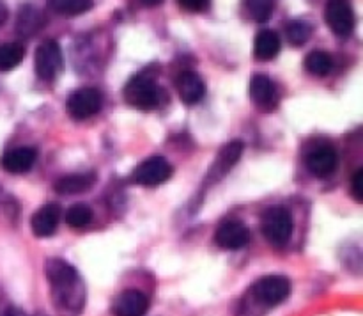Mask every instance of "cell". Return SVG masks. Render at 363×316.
Here are the masks:
<instances>
[{"label": "cell", "instance_id": "obj_20", "mask_svg": "<svg viewBox=\"0 0 363 316\" xmlns=\"http://www.w3.org/2000/svg\"><path fill=\"white\" fill-rule=\"evenodd\" d=\"M333 59L328 52L325 50H312L307 57H305V70L314 77H326L332 71Z\"/></svg>", "mask_w": 363, "mask_h": 316}, {"label": "cell", "instance_id": "obj_13", "mask_svg": "<svg viewBox=\"0 0 363 316\" xmlns=\"http://www.w3.org/2000/svg\"><path fill=\"white\" fill-rule=\"evenodd\" d=\"M149 309L147 295L140 290H124L113 300V316H144Z\"/></svg>", "mask_w": 363, "mask_h": 316}, {"label": "cell", "instance_id": "obj_16", "mask_svg": "<svg viewBox=\"0 0 363 316\" xmlns=\"http://www.w3.org/2000/svg\"><path fill=\"white\" fill-rule=\"evenodd\" d=\"M60 220V208L57 205H45L34 212L30 219L32 233L38 238H48L55 233Z\"/></svg>", "mask_w": 363, "mask_h": 316}, {"label": "cell", "instance_id": "obj_28", "mask_svg": "<svg viewBox=\"0 0 363 316\" xmlns=\"http://www.w3.org/2000/svg\"><path fill=\"white\" fill-rule=\"evenodd\" d=\"M16 309L13 307V304L9 302L7 295L4 293V290L0 288V316H13Z\"/></svg>", "mask_w": 363, "mask_h": 316}, {"label": "cell", "instance_id": "obj_23", "mask_svg": "<svg viewBox=\"0 0 363 316\" xmlns=\"http://www.w3.org/2000/svg\"><path fill=\"white\" fill-rule=\"evenodd\" d=\"M312 31H314V28H312V25L307 23V21H301V20L289 21V25L286 27L287 41H289L293 46H303L305 43L311 39Z\"/></svg>", "mask_w": 363, "mask_h": 316}, {"label": "cell", "instance_id": "obj_14", "mask_svg": "<svg viewBox=\"0 0 363 316\" xmlns=\"http://www.w3.org/2000/svg\"><path fill=\"white\" fill-rule=\"evenodd\" d=\"M38 158V151L30 146H20V148H13L6 151L0 160V165L6 173L11 174H23L32 169Z\"/></svg>", "mask_w": 363, "mask_h": 316}, {"label": "cell", "instance_id": "obj_5", "mask_svg": "<svg viewBox=\"0 0 363 316\" xmlns=\"http://www.w3.org/2000/svg\"><path fill=\"white\" fill-rule=\"evenodd\" d=\"M305 167L311 170L314 176L326 178L335 173L339 165V155L333 148L332 142L323 141V138H314L307 144L303 151Z\"/></svg>", "mask_w": 363, "mask_h": 316}, {"label": "cell", "instance_id": "obj_10", "mask_svg": "<svg viewBox=\"0 0 363 316\" xmlns=\"http://www.w3.org/2000/svg\"><path fill=\"white\" fill-rule=\"evenodd\" d=\"M248 96H250L252 102L255 103L259 110L262 112H273V110L279 107V91H277V85L268 75L257 73L250 78V84H248Z\"/></svg>", "mask_w": 363, "mask_h": 316}, {"label": "cell", "instance_id": "obj_12", "mask_svg": "<svg viewBox=\"0 0 363 316\" xmlns=\"http://www.w3.org/2000/svg\"><path fill=\"white\" fill-rule=\"evenodd\" d=\"M215 241L227 251H238L250 241V231L241 220H225L216 227Z\"/></svg>", "mask_w": 363, "mask_h": 316}, {"label": "cell", "instance_id": "obj_27", "mask_svg": "<svg viewBox=\"0 0 363 316\" xmlns=\"http://www.w3.org/2000/svg\"><path fill=\"white\" fill-rule=\"evenodd\" d=\"M177 6L186 11H191V13H201V11L209 9L211 4L208 0H177Z\"/></svg>", "mask_w": 363, "mask_h": 316}, {"label": "cell", "instance_id": "obj_30", "mask_svg": "<svg viewBox=\"0 0 363 316\" xmlns=\"http://www.w3.org/2000/svg\"><path fill=\"white\" fill-rule=\"evenodd\" d=\"M13 316H27V315H25V312H21V311H18V309H16V311H14V315Z\"/></svg>", "mask_w": 363, "mask_h": 316}, {"label": "cell", "instance_id": "obj_7", "mask_svg": "<svg viewBox=\"0 0 363 316\" xmlns=\"http://www.w3.org/2000/svg\"><path fill=\"white\" fill-rule=\"evenodd\" d=\"M34 70L41 80H55L59 71L62 70V52H60L59 43L46 39L38 46L34 53Z\"/></svg>", "mask_w": 363, "mask_h": 316}, {"label": "cell", "instance_id": "obj_2", "mask_svg": "<svg viewBox=\"0 0 363 316\" xmlns=\"http://www.w3.org/2000/svg\"><path fill=\"white\" fill-rule=\"evenodd\" d=\"M291 293V283L284 276H266L255 280L238 302L236 316H262L282 304Z\"/></svg>", "mask_w": 363, "mask_h": 316}, {"label": "cell", "instance_id": "obj_9", "mask_svg": "<svg viewBox=\"0 0 363 316\" xmlns=\"http://www.w3.org/2000/svg\"><path fill=\"white\" fill-rule=\"evenodd\" d=\"M243 149H245V144L241 141L227 142V144L220 149L215 162H213L211 169H209L208 174H206V180H204L206 187H211V185L218 183L220 180H223V178L233 170V167L236 165L238 160L241 158Z\"/></svg>", "mask_w": 363, "mask_h": 316}, {"label": "cell", "instance_id": "obj_3", "mask_svg": "<svg viewBox=\"0 0 363 316\" xmlns=\"http://www.w3.org/2000/svg\"><path fill=\"white\" fill-rule=\"evenodd\" d=\"M124 102L138 110H152L162 103L163 89L145 75H135L123 89Z\"/></svg>", "mask_w": 363, "mask_h": 316}, {"label": "cell", "instance_id": "obj_19", "mask_svg": "<svg viewBox=\"0 0 363 316\" xmlns=\"http://www.w3.org/2000/svg\"><path fill=\"white\" fill-rule=\"evenodd\" d=\"M280 52V38L275 31H261L254 43V55L259 60H272Z\"/></svg>", "mask_w": 363, "mask_h": 316}, {"label": "cell", "instance_id": "obj_4", "mask_svg": "<svg viewBox=\"0 0 363 316\" xmlns=\"http://www.w3.org/2000/svg\"><path fill=\"white\" fill-rule=\"evenodd\" d=\"M293 217L284 206H269L261 215V231L275 247H284L293 234Z\"/></svg>", "mask_w": 363, "mask_h": 316}, {"label": "cell", "instance_id": "obj_6", "mask_svg": "<svg viewBox=\"0 0 363 316\" xmlns=\"http://www.w3.org/2000/svg\"><path fill=\"white\" fill-rule=\"evenodd\" d=\"M174 167L163 156H151L138 163L131 173V181L142 187H158L172 178Z\"/></svg>", "mask_w": 363, "mask_h": 316}, {"label": "cell", "instance_id": "obj_24", "mask_svg": "<svg viewBox=\"0 0 363 316\" xmlns=\"http://www.w3.org/2000/svg\"><path fill=\"white\" fill-rule=\"evenodd\" d=\"M92 220V209L84 202H77V205L69 206L66 212V224L74 229L85 227Z\"/></svg>", "mask_w": 363, "mask_h": 316}, {"label": "cell", "instance_id": "obj_8", "mask_svg": "<svg viewBox=\"0 0 363 316\" xmlns=\"http://www.w3.org/2000/svg\"><path fill=\"white\" fill-rule=\"evenodd\" d=\"M103 105V96L94 87H82L71 92L66 102V109L69 116L77 121H84L99 112Z\"/></svg>", "mask_w": 363, "mask_h": 316}, {"label": "cell", "instance_id": "obj_26", "mask_svg": "<svg viewBox=\"0 0 363 316\" xmlns=\"http://www.w3.org/2000/svg\"><path fill=\"white\" fill-rule=\"evenodd\" d=\"M351 195L358 205L363 202V169H358L351 180Z\"/></svg>", "mask_w": 363, "mask_h": 316}, {"label": "cell", "instance_id": "obj_31", "mask_svg": "<svg viewBox=\"0 0 363 316\" xmlns=\"http://www.w3.org/2000/svg\"><path fill=\"white\" fill-rule=\"evenodd\" d=\"M35 316H48V315H45V312H38V315Z\"/></svg>", "mask_w": 363, "mask_h": 316}, {"label": "cell", "instance_id": "obj_29", "mask_svg": "<svg viewBox=\"0 0 363 316\" xmlns=\"http://www.w3.org/2000/svg\"><path fill=\"white\" fill-rule=\"evenodd\" d=\"M7 16H9V11H7V7L4 6V4H0V27L6 23Z\"/></svg>", "mask_w": 363, "mask_h": 316}, {"label": "cell", "instance_id": "obj_21", "mask_svg": "<svg viewBox=\"0 0 363 316\" xmlns=\"http://www.w3.org/2000/svg\"><path fill=\"white\" fill-rule=\"evenodd\" d=\"M25 59V46L20 43L0 45V71L14 70Z\"/></svg>", "mask_w": 363, "mask_h": 316}, {"label": "cell", "instance_id": "obj_18", "mask_svg": "<svg viewBox=\"0 0 363 316\" xmlns=\"http://www.w3.org/2000/svg\"><path fill=\"white\" fill-rule=\"evenodd\" d=\"M96 185V174L94 173H82V174H67L62 176L55 183V192L64 195H74L84 194V192L91 190Z\"/></svg>", "mask_w": 363, "mask_h": 316}, {"label": "cell", "instance_id": "obj_15", "mask_svg": "<svg viewBox=\"0 0 363 316\" xmlns=\"http://www.w3.org/2000/svg\"><path fill=\"white\" fill-rule=\"evenodd\" d=\"M176 91L181 102L186 105H195L202 99L206 92L204 80L195 71H183L176 77Z\"/></svg>", "mask_w": 363, "mask_h": 316}, {"label": "cell", "instance_id": "obj_25", "mask_svg": "<svg viewBox=\"0 0 363 316\" xmlns=\"http://www.w3.org/2000/svg\"><path fill=\"white\" fill-rule=\"evenodd\" d=\"M245 11L250 20L257 21V23H264L272 18L273 14V2L268 0H252V2L245 4Z\"/></svg>", "mask_w": 363, "mask_h": 316}, {"label": "cell", "instance_id": "obj_22", "mask_svg": "<svg viewBox=\"0 0 363 316\" xmlns=\"http://www.w3.org/2000/svg\"><path fill=\"white\" fill-rule=\"evenodd\" d=\"M48 7L62 16H78V14H84L92 9L94 4L89 0H52L48 2Z\"/></svg>", "mask_w": 363, "mask_h": 316}, {"label": "cell", "instance_id": "obj_1", "mask_svg": "<svg viewBox=\"0 0 363 316\" xmlns=\"http://www.w3.org/2000/svg\"><path fill=\"white\" fill-rule=\"evenodd\" d=\"M45 276L50 284V298L60 316H80L84 312L85 284L71 263L60 258H50L45 263Z\"/></svg>", "mask_w": 363, "mask_h": 316}, {"label": "cell", "instance_id": "obj_17", "mask_svg": "<svg viewBox=\"0 0 363 316\" xmlns=\"http://www.w3.org/2000/svg\"><path fill=\"white\" fill-rule=\"evenodd\" d=\"M45 21V14H43L38 7L21 6L16 18V32L20 36H25V38H30L35 32L41 31Z\"/></svg>", "mask_w": 363, "mask_h": 316}, {"label": "cell", "instance_id": "obj_11", "mask_svg": "<svg viewBox=\"0 0 363 316\" xmlns=\"http://www.w3.org/2000/svg\"><path fill=\"white\" fill-rule=\"evenodd\" d=\"M325 20L330 31L339 38H350L357 25L353 7L347 2H330L325 11Z\"/></svg>", "mask_w": 363, "mask_h": 316}]
</instances>
